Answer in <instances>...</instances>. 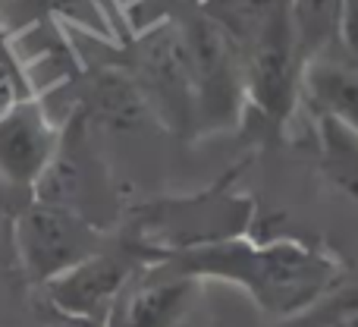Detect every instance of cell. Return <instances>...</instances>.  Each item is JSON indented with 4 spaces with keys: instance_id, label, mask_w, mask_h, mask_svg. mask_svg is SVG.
<instances>
[{
    "instance_id": "1",
    "label": "cell",
    "mask_w": 358,
    "mask_h": 327,
    "mask_svg": "<svg viewBox=\"0 0 358 327\" xmlns=\"http://www.w3.org/2000/svg\"><path fill=\"white\" fill-rule=\"evenodd\" d=\"M157 258L208 280L233 284L258 305L267 321H286L321 299L343 280V261L330 249L305 239H264L248 236L210 242V246L167 252Z\"/></svg>"
},
{
    "instance_id": "2",
    "label": "cell",
    "mask_w": 358,
    "mask_h": 327,
    "mask_svg": "<svg viewBox=\"0 0 358 327\" xmlns=\"http://www.w3.org/2000/svg\"><path fill=\"white\" fill-rule=\"evenodd\" d=\"M198 10L227 35L245 79L248 107L271 130H283L302 98V57L289 0H201Z\"/></svg>"
},
{
    "instance_id": "3",
    "label": "cell",
    "mask_w": 358,
    "mask_h": 327,
    "mask_svg": "<svg viewBox=\"0 0 358 327\" xmlns=\"http://www.w3.org/2000/svg\"><path fill=\"white\" fill-rule=\"evenodd\" d=\"M242 170L245 164H236L210 189L142 208L129 239L142 249L145 258L155 261L157 255L167 252L248 236V227L255 221V202L236 189Z\"/></svg>"
},
{
    "instance_id": "4",
    "label": "cell",
    "mask_w": 358,
    "mask_h": 327,
    "mask_svg": "<svg viewBox=\"0 0 358 327\" xmlns=\"http://www.w3.org/2000/svg\"><path fill=\"white\" fill-rule=\"evenodd\" d=\"M182 38L195 92V139L236 130L245 117L248 95L233 44L201 10L182 22Z\"/></svg>"
},
{
    "instance_id": "5",
    "label": "cell",
    "mask_w": 358,
    "mask_h": 327,
    "mask_svg": "<svg viewBox=\"0 0 358 327\" xmlns=\"http://www.w3.org/2000/svg\"><path fill=\"white\" fill-rule=\"evenodd\" d=\"M104 327H208L204 280L167 258L145 261L123 286Z\"/></svg>"
},
{
    "instance_id": "6",
    "label": "cell",
    "mask_w": 358,
    "mask_h": 327,
    "mask_svg": "<svg viewBox=\"0 0 358 327\" xmlns=\"http://www.w3.org/2000/svg\"><path fill=\"white\" fill-rule=\"evenodd\" d=\"M101 246V227L60 204L35 198L16 217V265L31 284H50Z\"/></svg>"
},
{
    "instance_id": "7",
    "label": "cell",
    "mask_w": 358,
    "mask_h": 327,
    "mask_svg": "<svg viewBox=\"0 0 358 327\" xmlns=\"http://www.w3.org/2000/svg\"><path fill=\"white\" fill-rule=\"evenodd\" d=\"M132 79L145 92L157 120L185 139H195V92L182 25L161 22L136 41Z\"/></svg>"
},
{
    "instance_id": "8",
    "label": "cell",
    "mask_w": 358,
    "mask_h": 327,
    "mask_svg": "<svg viewBox=\"0 0 358 327\" xmlns=\"http://www.w3.org/2000/svg\"><path fill=\"white\" fill-rule=\"evenodd\" d=\"M145 261H148L145 252L126 236L120 246H101L94 255L69 267L66 274L44 284V299L66 315L107 321L123 286Z\"/></svg>"
},
{
    "instance_id": "9",
    "label": "cell",
    "mask_w": 358,
    "mask_h": 327,
    "mask_svg": "<svg viewBox=\"0 0 358 327\" xmlns=\"http://www.w3.org/2000/svg\"><path fill=\"white\" fill-rule=\"evenodd\" d=\"M60 130L38 101H22L0 120V176L13 186H31L54 161Z\"/></svg>"
},
{
    "instance_id": "10",
    "label": "cell",
    "mask_w": 358,
    "mask_h": 327,
    "mask_svg": "<svg viewBox=\"0 0 358 327\" xmlns=\"http://www.w3.org/2000/svg\"><path fill=\"white\" fill-rule=\"evenodd\" d=\"M79 113L85 120L107 126V130H138L145 126L155 111H151L145 92L138 88V82L132 79V73L126 69H98L92 79L85 82L82 92V107Z\"/></svg>"
},
{
    "instance_id": "11",
    "label": "cell",
    "mask_w": 358,
    "mask_h": 327,
    "mask_svg": "<svg viewBox=\"0 0 358 327\" xmlns=\"http://www.w3.org/2000/svg\"><path fill=\"white\" fill-rule=\"evenodd\" d=\"M302 98L311 113L334 117L358 136V69L330 57L308 60L302 69Z\"/></svg>"
},
{
    "instance_id": "12",
    "label": "cell",
    "mask_w": 358,
    "mask_h": 327,
    "mask_svg": "<svg viewBox=\"0 0 358 327\" xmlns=\"http://www.w3.org/2000/svg\"><path fill=\"white\" fill-rule=\"evenodd\" d=\"M315 142H317V173L324 186L358 208V136L334 117L315 113Z\"/></svg>"
},
{
    "instance_id": "13",
    "label": "cell",
    "mask_w": 358,
    "mask_h": 327,
    "mask_svg": "<svg viewBox=\"0 0 358 327\" xmlns=\"http://www.w3.org/2000/svg\"><path fill=\"white\" fill-rule=\"evenodd\" d=\"M50 19H69L82 29L101 38H110V22L98 0H3L0 6V29H22V25L50 22Z\"/></svg>"
},
{
    "instance_id": "14",
    "label": "cell",
    "mask_w": 358,
    "mask_h": 327,
    "mask_svg": "<svg viewBox=\"0 0 358 327\" xmlns=\"http://www.w3.org/2000/svg\"><path fill=\"white\" fill-rule=\"evenodd\" d=\"M289 19L302 63L343 44V0H289Z\"/></svg>"
},
{
    "instance_id": "15",
    "label": "cell",
    "mask_w": 358,
    "mask_h": 327,
    "mask_svg": "<svg viewBox=\"0 0 358 327\" xmlns=\"http://www.w3.org/2000/svg\"><path fill=\"white\" fill-rule=\"evenodd\" d=\"M271 327H358V280H340L308 309Z\"/></svg>"
},
{
    "instance_id": "16",
    "label": "cell",
    "mask_w": 358,
    "mask_h": 327,
    "mask_svg": "<svg viewBox=\"0 0 358 327\" xmlns=\"http://www.w3.org/2000/svg\"><path fill=\"white\" fill-rule=\"evenodd\" d=\"M25 101V85L22 79H19V73L10 67V63L0 57V120L6 117V113L13 111V107H19Z\"/></svg>"
},
{
    "instance_id": "17",
    "label": "cell",
    "mask_w": 358,
    "mask_h": 327,
    "mask_svg": "<svg viewBox=\"0 0 358 327\" xmlns=\"http://www.w3.org/2000/svg\"><path fill=\"white\" fill-rule=\"evenodd\" d=\"M38 327H104V321H92V318L66 315V312L54 309L50 302H44V309L38 312Z\"/></svg>"
},
{
    "instance_id": "18",
    "label": "cell",
    "mask_w": 358,
    "mask_h": 327,
    "mask_svg": "<svg viewBox=\"0 0 358 327\" xmlns=\"http://www.w3.org/2000/svg\"><path fill=\"white\" fill-rule=\"evenodd\" d=\"M16 265V217L0 211V267Z\"/></svg>"
},
{
    "instance_id": "19",
    "label": "cell",
    "mask_w": 358,
    "mask_h": 327,
    "mask_svg": "<svg viewBox=\"0 0 358 327\" xmlns=\"http://www.w3.org/2000/svg\"><path fill=\"white\" fill-rule=\"evenodd\" d=\"M343 44L358 54V0H343Z\"/></svg>"
}]
</instances>
